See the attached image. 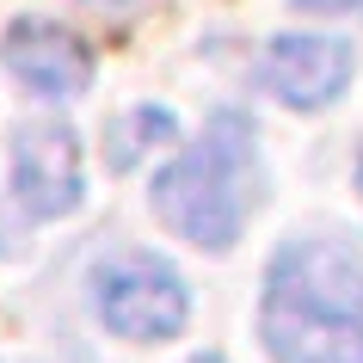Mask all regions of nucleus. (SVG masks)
<instances>
[{"instance_id": "nucleus-1", "label": "nucleus", "mask_w": 363, "mask_h": 363, "mask_svg": "<svg viewBox=\"0 0 363 363\" xmlns=\"http://www.w3.org/2000/svg\"><path fill=\"white\" fill-rule=\"evenodd\" d=\"M259 345L271 363H363V247L289 234L265 265Z\"/></svg>"}, {"instance_id": "nucleus-2", "label": "nucleus", "mask_w": 363, "mask_h": 363, "mask_svg": "<svg viewBox=\"0 0 363 363\" xmlns=\"http://www.w3.org/2000/svg\"><path fill=\"white\" fill-rule=\"evenodd\" d=\"M148 203L172 240H185L197 252H216V259L234 252L252 210L265 203V154H259L252 117L216 111L197 142H185L154 172Z\"/></svg>"}, {"instance_id": "nucleus-3", "label": "nucleus", "mask_w": 363, "mask_h": 363, "mask_svg": "<svg viewBox=\"0 0 363 363\" xmlns=\"http://www.w3.org/2000/svg\"><path fill=\"white\" fill-rule=\"evenodd\" d=\"M86 302H93V320L123 345H172L191 326V284L179 277L172 259L142 247L99 259L86 277Z\"/></svg>"}, {"instance_id": "nucleus-4", "label": "nucleus", "mask_w": 363, "mask_h": 363, "mask_svg": "<svg viewBox=\"0 0 363 363\" xmlns=\"http://www.w3.org/2000/svg\"><path fill=\"white\" fill-rule=\"evenodd\" d=\"M6 179H13V203L31 222L74 216L80 197H86L74 123H62V117H25L13 130V142H6Z\"/></svg>"}, {"instance_id": "nucleus-5", "label": "nucleus", "mask_w": 363, "mask_h": 363, "mask_svg": "<svg viewBox=\"0 0 363 363\" xmlns=\"http://www.w3.org/2000/svg\"><path fill=\"white\" fill-rule=\"evenodd\" d=\"M351 74H357V50L345 38H320V31H284L259 56L265 93L277 105H289V111H326V105H339Z\"/></svg>"}, {"instance_id": "nucleus-6", "label": "nucleus", "mask_w": 363, "mask_h": 363, "mask_svg": "<svg viewBox=\"0 0 363 363\" xmlns=\"http://www.w3.org/2000/svg\"><path fill=\"white\" fill-rule=\"evenodd\" d=\"M0 68L19 80L25 93L50 99V105H68L93 86V50L56 19H19L6 25L0 38Z\"/></svg>"}, {"instance_id": "nucleus-7", "label": "nucleus", "mask_w": 363, "mask_h": 363, "mask_svg": "<svg viewBox=\"0 0 363 363\" xmlns=\"http://www.w3.org/2000/svg\"><path fill=\"white\" fill-rule=\"evenodd\" d=\"M167 142H179V117H172L167 105H130V111L105 130V167L130 172V167H142L154 148H167Z\"/></svg>"}, {"instance_id": "nucleus-8", "label": "nucleus", "mask_w": 363, "mask_h": 363, "mask_svg": "<svg viewBox=\"0 0 363 363\" xmlns=\"http://www.w3.org/2000/svg\"><path fill=\"white\" fill-rule=\"evenodd\" d=\"M296 13H308V19H351L363 25V0H289Z\"/></svg>"}, {"instance_id": "nucleus-9", "label": "nucleus", "mask_w": 363, "mask_h": 363, "mask_svg": "<svg viewBox=\"0 0 363 363\" xmlns=\"http://www.w3.org/2000/svg\"><path fill=\"white\" fill-rule=\"evenodd\" d=\"M86 6H99V13H130V6H142V0H86Z\"/></svg>"}, {"instance_id": "nucleus-10", "label": "nucleus", "mask_w": 363, "mask_h": 363, "mask_svg": "<svg viewBox=\"0 0 363 363\" xmlns=\"http://www.w3.org/2000/svg\"><path fill=\"white\" fill-rule=\"evenodd\" d=\"M357 197H363V160H357Z\"/></svg>"}]
</instances>
